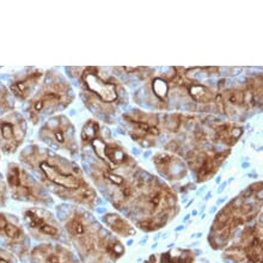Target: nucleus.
<instances>
[{
  "mask_svg": "<svg viewBox=\"0 0 263 263\" xmlns=\"http://www.w3.org/2000/svg\"><path fill=\"white\" fill-rule=\"evenodd\" d=\"M24 162L37 170L47 187L54 188V193L61 199L93 206L97 194L87 183L82 170L77 164L57 156L50 149L40 148L39 146H28L22 153Z\"/></svg>",
  "mask_w": 263,
  "mask_h": 263,
  "instance_id": "nucleus-1",
  "label": "nucleus"
},
{
  "mask_svg": "<svg viewBox=\"0 0 263 263\" xmlns=\"http://www.w3.org/2000/svg\"><path fill=\"white\" fill-rule=\"evenodd\" d=\"M84 104L95 114L111 115L127 101V91L118 78L101 67H84L79 73Z\"/></svg>",
  "mask_w": 263,
  "mask_h": 263,
  "instance_id": "nucleus-2",
  "label": "nucleus"
},
{
  "mask_svg": "<svg viewBox=\"0 0 263 263\" xmlns=\"http://www.w3.org/2000/svg\"><path fill=\"white\" fill-rule=\"evenodd\" d=\"M45 77L42 85L29 101L28 114L34 125L39 123L43 116L64 110L74 100L71 84L59 72H47Z\"/></svg>",
  "mask_w": 263,
  "mask_h": 263,
  "instance_id": "nucleus-3",
  "label": "nucleus"
},
{
  "mask_svg": "<svg viewBox=\"0 0 263 263\" xmlns=\"http://www.w3.org/2000/svg\"><path fill=\"white\" fill-rule=\"evenodd\" d=\"M74 126L72 125L71 120L65 115H57L45 123L40 130L39 137L50 147L55 149L63 148L65 151L76 153L78 146L74 141Z\"/></svg>",
  "mask_w": 263,
  "mask_h": 263,
  "instance_id": "nucleus-4",
  "label": "nucleus"
},
{
  "mask_svg": "<svg viewBox=\"0 0 263 263\" xmlns=\"http://www.w3.org/2000/svg\"><path fill=\"white\" fill-rule=\"evenodd\" d=\"M6 178L13 199L34 203H43L47 201V195L40 187L39 182L17 164H10Z\"/></svg>",
  "mask_w": 263,
  "mask_h": 263,
  "instance_id": "nucleus-5",
  "label": "nucleus"
},
{
  "mask_svg": "<svg viewBox=\"0 0 263 263\" xmlns=\"http://www.w3.org/2000/svg\"><path fill=\"white\" fill-rule=\"evenodd\" d=\"M28 123L18 111H10L0 118V148L3 152L17 151L27 135Z\"/></svg>",
  "mask_w": 263,
  "mask_h": 263,
  "instance_id": "nucleus-6",
  "label": "nucleus"
},
{
  "mask_svg": "<svg viewBox=\"0 0 263 263\" xmlns=\"http://www.w3.org/2000/svg\"><path fill=\"white\" fill-rule=\"evenodd\" d=\"M23 217L29 230L36 235H42L49 238H57L60 236L59 226L50 212L42 208H29L24 212Z\"/></svg>",
  "mask_w": 263,
  "mask_h": 263,
  "instance_id": "nucleus-7",
  "label": "nucleus"
},
{
  "mask_svg": "<svg viewBox=\"0 0 263 263\" xmlns=\"http://www.w3.org/2000/svg\"><path fill=\"white\" fill-rule=\"evenodd\" d=\"M45 77L42 69H28L21 72L11 80L10 92L21 101H27L34 95V91L37 89L39 84Z\"/></svg>",
  "mask_w": 263,
  "mask_h": 263,
  "instance_id": "nucleus-8",
  "label": "nucleus"
},
{
  "mask_svg": "<svg viewBox=\"0 0 263 263\" xmlns=\"http://www.w3.org/2000/svg\"><path fill=\"white\" fill-rule=\"evenodd\" d=\"M222 104H224L225 110H231L233 109L239 111V109H249L251 104H254L255 96L253 91H243L238 89H231L225 91L222 93Z\"/></svg>",
  "mask_w": 263,
  "mask_h": 263,
  "instance_id": "nucleus-9",
  "label": "nucleus"
},
{
  "mask_svg": "<svg viewBox=\"0 0 263 263\" xmlns=\"http://www.w3.org/2000/svg\"><path fill=\"white\" fill-rule=\"evenodd\" d=\"M103 220L105 224H107L109 228H110L112 231L118 235L122 237H129L135 233V230L132 228V226L127 222L125 219L120 217L119 214L115 213H109L104 215Z\"/></svg>",
  "mask_w": 263,
  "mask_h": 263,
  "instance_id": "nucleus-10",
  "label": "nucleus"
},
{
  "mask_svg": "<svg viewBox=\"0 0 263 263\" xmlns=\"http://www.w3.org/2000/svg\"><path fill=\"white\" fill-rule=\"evenodd\" d=\"M2 235H4V237H6V238L12 243H20L21 240L24 238V232L21 226L9 221V219H7L5 228L0 231V236Z\"/></svg>",
  "mask_w": 263,
  "mask_h": 263,
  "instance_id": "nucleus-11",
  "label": "nucleus"
},
{
  "mask_svg": "<svg viewBox=\"0 0 263 263\" xmlns=\"http://www.w3.org/2000/svg\"><path fill=\"white\" fill-rule=\"evenodd\" d=\"M13 108L14 103L12 100V93L0 83V118L7 114V112L13 111Z\"/></svg>",
  "mask_w": 263,
  "mask_h": 263,
  "instance_id": "nucleus-12",
  "label": "nucleus"
},
{
  "mask_svg": "<svg viewBox=\"0 0 263 263\" xmlns=\"http://www.w3.org/2000/svg\"><path fill=\"white\" fill-rule=\"evenodd\" d=\"M151 87H152V92L155 93V96L158 98H162V100L163 98H165L167 92H169V83H167L165 79L159 78V77L152 79Z\"/></svg>",
  "mask_w": 263,
  "mask_h": 263,
  "instance_id": "nucleus-13",
  "label": "nucleus"
},
{
  "mask_svg": "<svg viewBox=\"0 0 263 263\" xmlns=\"http://www.w3.org/2000/svg\"><path fill=\"white\" fill-rule=\"evenodd\" d=\"M5 184H4V181L2 180V175H0V204L4 203L5 201Z\"/></svg>",
  "mask_w": 263,
  "mask_h": 263,
  "instance_id": "nucleus-14",
  "label": "nucleus"
},
{
  "mask_svg": "<svg viewBox=\"0 0 263 263\" xmlns=\"http://www.w3.org/2000/svg\"><path fill=\"white\" fill-rule=\"evenodd\" d=\"M119 69H122L123 72L125 73H133V72H137V71H139V67H120Z\"/></svg>",
  "mask_w": 263,
  "mask_h": 263,
  "instance_id": "nucleus-15",
  "label": "nucleus"
}]
</instances>
